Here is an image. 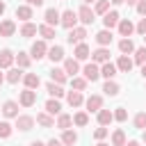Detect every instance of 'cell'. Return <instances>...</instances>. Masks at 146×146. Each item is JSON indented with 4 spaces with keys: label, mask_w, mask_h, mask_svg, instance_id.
<instances>
[{
    "label": "cell",
    "mask_w": 146,
    "mask_h": 146,
    "mask_svg": "<svg viewBox=\"0 0 146 146\" xmlns=\"http://www.w3.org/2000/svg\"><path fill=\"white\" fill-rule=\"evenodd\" d=\"M16 18H21V21H30L32 18V7L30 5H21V7H16Z\"/></svg>",
    "instance_id": "cell-18"
},
{
    "label": "cell",
    "mask_w": 146,
    "mask_h": 146,
    "mask_svg": "<svg viewBox=\"0 0 146 146\" xmlns=\"http://www.w3.org/2000/svg\"><path fill=\"white\" fill-rule=\"evenodd\" d=\"M73 55H75V59H78V62H82V59H89V57H91V50H89V46L82 41V43H78V46H75V52H73Z\"/></svg>",
    "instance_id": "cell-13"
},
{
    "label": "cell",
    "mask_w": 146,
    "mask_h": 146,
    "mask_svg": "<svg viewBox=\"0 0 146 146\" xmlns=\"http://www.w3.org/2000/svg\"><path fill=\"white\" fill-rule=\"evenodd\" d=\"M59 16H62V14H59L57 9H46L43 21H46V25H50V27L55 25V27H57V25H59Z\"/></svg>",
    "instance_id": "cell-11"
},
{
    "label": "cell",
    "mask_w": 146,
    "mask_h": 146,
    "mask_svg": "<svg viewBox=\"0 0 146 146\" xmlns=\"http://www.w3.org/2000/svg\"><path fill=\"white\" fill-rule=\"evenodd\" d=\"M123 144H125L123 130H114V135H112V146H123Z\"/></svg>",
    "instance_id": "cell-38"
},
{
    "label": "cell",
    "mask_w": 146,
    "mask_h": 146,
    "mask_svg": "<svg viewBox=\"0 0 146 146\" xmlns=\"http://www.w3.org/2000/svg\"><path fill=\"white\" fill-rule=\"evenodd\" d=\"M94 137H96L98 141H100V139H105V137H107V125H100V128H96Z\"/></svg>",
    "instance_id": "cell-46"
},
{
    "label": "cell",
    "mask_w": 146,
    "mask_h": 146,
    "mask_svg": "<svg viewBox=\"0 0 146 146\" xmlns=\"http://www.w3.org/2000/svg\"><path fill=\"white\" fill-rule=\"evenodd\" d=\"M119 14L116 11H107V14H103V25L107 27V30H112V27H116L119 25Z\"/></svg>",
    "instance_id": "cell-12"
},
{
    "label": "cell",
    "mask_w": 146,
    "mask_h": 146,
    "mask_svg": "<svg viewBox=\"0 0 146 146\" xmlns=\"http://www.w3.org/2000/svg\"><path fill=\"white\" fill-rule=\"evenodd\" d=\"M135 7H137V11H139L141 16H146V0H139V2L135 5Z\"/></svg>",
    "instance_id": "cell-48"
},
{
    "label": "cell",
    "mask_w": 146,
    "mask_h": 146,
    "mask_svg": "<svg viewBox=\"0 0 146 146\" xmlns=\"http://www.w3.org/2000/svg\"><path fill=\"white\" fill-rule=\"evenodd\" d=\"M27 5H30V7H41L43 0H27Z\"/></svg>",
    "instance_id": "cell-49"
},
{
    "label": "cell",
    "mask_w": 146,
    "mask_h": 146,
    "mask_svg": "<svg viewBox=\"0 0 146 146\" xmlns=\"http://www.w3.org/2000/svg\"><path fill=\"white\" fill-rule=\"evenodd\" d=\"M30 146H46V144H43V141H39V139H36V141H32V144H30Z\"/></svg>",
    "instance_id": "cell-51"
},
{
    "label": "cell",
    "mask_w": 146,
    "mask_h": 146,
    "mask_svg": "<svg viewBox=\"0 0 146 146\" xmlns=\"http://www.w3.org/2000/svg\"><path fill=\"white\" fill-rule=\"evenodd\" d=\"M73 123H75V125H80V128H82V125H87V123H89L87 112H78V114L73 116Z\"/></svg>",
    "instance_id": "cell-41"
},
{
    "label": "cell",
    "mask_w": 146,
    "mask_h": 146,
    "mask_svg": "<svg viewBox=\"0 0 146 146\" xmlns=\"http://www.w3.org/2000/svg\"><path fill=\"white\" fill-rule=\"evenodd\" d=\"M107 11H110V0H96L94 14H107Z\"/></svg>",
    "instance_id": "cell-39"
},
{
    "label": "cell",
    "mask_w": 146,
    "mask_h": 146,
    "mask_svg": "<svg viewBox=\"0 0 146 146\" xmlns=\"http://www.w3.org/2000/svg\"><path fill=\"white\" fill-rule=\"evenodd\" d=\"M14 57H16V55H14L9 48H5V50L0 52V68H9L11 62H14Z\"/></svg>",
    "instance_id": "cell-17"
},
{
    "label": "cell",
    "mask_w": 146,
    "mask_h": 146,
    "mask_svg": "<svg viewBox=\"0 0 146 146\" xmlns=\"http://www.w3.org/2000/svg\"><path fill=\"white\" fill-rule=\"evenodd\" d=\"M141 139H144V141H146V128H144V135H141Z\"/></svg>",
    "instance_id": "cell-59"
},
{
    "label": "cell",
    "mask_w": 146,
    "mask_h": 146,
    "mask_svg": "<svg viewBox=\"0 0 146 146\" xmlns=\"http://www.w3.org/2000/svg\"><path fill=\"white\" fill-rule=\"evenodd\" d=\"M84 105H87L89 112H98V110L103 107V98H100V96H89V98L84 100Z\"/></svg>",
    "instance_id": "cell-16"
},
{
    "label": "cell",
    "mask_w": 146,
    "mask_h": 146,
    "mask_svg": "<svg viewBox=\"0 0 146 146\" xmlns=\"http://www.w3.org/2000/svg\"><path fill=\"white\" fill-rule=\"evenodd\" d=\"M91 62H96V64L110 62V48H107V46H100L98 50H94V52H91Z\"/></svg>",
    "instance_id": "cell-6"
},
{
    "label": "cell",
    "mask_w": 146,
    "mask_h": 146,
    "mask_svg": "<svg viewBox=\"0 0 146 146\" xmlns=\"http://www.w3.org/2000/svg\"><path fill=\"white\" fill-rule=\"evenodd\" d=\"M46 91H48L52 98H62V96H64V89H62V84H57V82H48V84H46Z\"/></svg>",
    "instance_id": "cell-26"
},
{
    "label": "cell",
    "mask_w": 146,
    "mask_h": 146,
    "mask_svg": "<svg viewBox=\"0 0 146 146\" xmlns=\"http://www.w3.org/2000/svg\"><path fill=\"white\" fill-rule=\"evenodd\" d=\"M59 25H64L66 30L75 27V25H78V11H73V9H66V11L59 16Z\"/></svg>",
    "instance_id": "cell-1"
},
{
    "label": "cell",
    "mask_w": 146,
    "mask_h": 146,
    "mask_svg": "<svg viewBox=\"0 0 146 146\" xmlns=\"http://www.w3.org/2000/svg\"><path fill=\"white\" fill-rule=\"evenodd\" d=\"M125 2H128V5H137L139 0H125Z\"/></svg>",
    "instance_id": "cell-56"
},
{
    "label": "cell",
    "mask_w": 146,
    "mask_h": 146,
    "mask_svg": "<svg viewBox=\"0 0 146 146\" xmlns=\"http://www.w3.org/2000/svg\"><path fill=\"white\" fill-rule=\"evenodd\" d=\"M2 114H5L7 119H16V116H18V103H16V100H7V103L2 105Z\"/></svg>",
    "instance_id": "cell-9"
},
{
    "label": "cell",
    "mask_w": 146,
    "mask_h": 146,
    "mask_svg": "<svg viewBox=\"0 0 146 146\" xmlns=\"http://www.w3.org/2000/svg\"><path fill=\"white\" fill-rule=\"evenodd\" d=\"M96 14H94V9H89V5H82L80 7V11H78V21H82L84 25H91L96 18H94Z\"/></svg>",
    "instance_id": "cell-5"
},
{
    "label": "cell",
    "mask_w": 146,
    "mask_h": 146,
    "mask_svg": "<svg viewBox=\"0 0 146 146\" xmlns=\"http://www.w3.org/2000/svg\"><path fill=\"white\" fill-rule=\"evenodd\" d=\"M119 50H121L123 55H130V52H135V43H132V39H130V36H123V39L119 41Z\"/></svg>",
    "instance_id": "cell-19"
},
{
    "label": "cell",
    "mask_w": 146,
    "mask_h": 146,
    "mask_svg": "<svg viewBox=\"0 0 146 146\" xmlns=\"http://www.w3.org/2000/svg\"><path fill=\"white\" fill-rule=\"evenodd\" d=\"M112 114H114V119H116V121H121V123L128 119V112H125V107H116Z\"/></svg>",
    "instance_id": "cell-44"
},
{
    "label": "cell",
    "mask_w": 146,
    "mask_h": 146,
    "mask_svg": "<svg viewBox=\"0 0 146 146\" xmlns=\"http://www.w3.org/2000/svg\"><path fill=\"white\" fill-rule=\"evenodd\" d=\"M14 32H16L14 21H2V23H0V36H11Z\"/></svg>",
    "instance_id": "cell-28"
},
{
    "label": "cell",
    "mask_w": 146,
    "mask_h": 146,
    "mask_svg": "<svg viewBox=\"0 0 146 146\" xmlns=\"http://www.w3.org/2000/svg\"><path fill=\"white\" fill-rule=\"evenodd\" d=\"M46 57H50L52 62H62L64 59V48L62 46H52V48H48V55Z\"/></svg>",
    "instance_id": "cell-24"
},
{
    "label": "cell",
    "mask_w": 146,
    "mask_h": 146,
    "mask_svg": "<svg viewBox=\"0 0 146 146\" xmlns=\"http://www.w3.org/2000/svg\"><path fill=\"white\" fill-rule=\"evenodd\" d=\"M82 73H84V80H87V82H96V80L100 78V68H98V64H96V62L87 64V66L82 68Z\"/></svg>",
    "instance_id": "cell-4"
},
{
    "label": "cell",
    "mask_w": 146,
    "mask_h": 146,
    "mask_svg": "<svg viewBox=\"0 0 146 146\" xmlns=\"http://www.w3.org/2000/svg\"><path fill=\"white\" fill-rule=\"evenodd\" d=\"M64 71H66V75H71V78H73V75L80 71L78 59H73V57H71V59H64Z\"/></svg>",
    "instance_id": "cell-20"
},
{
    "label": "cell",
    "mask_w": 146,
    "mask_h": 146,
    "mask_svg": "<svg viewBox=\"0 0 146 146\" xmlns=\"http://www.w3.org/2000/svg\"><path fill=\"white\" fill-rule=\"evenodd\" d=\"M39 34H41L43 39H55V27H50V25H41V27H39Z\"/></svg>",
    "instance_id": "cell-40"
},
{
    "label": "cell",
    "mask_w": 146,
    "mask_h": 146,
    "mask_svg": "<svg viewBox=\"0 0 146 146\" xmlns=\"http://www.w3.org/2000/svg\"><path fill=\"white\" fill-rule=\"evenodd\" d=\"M23 82H25L27 89H36V87L41 84V80H39L36 73H25V75H23Z\"/></svg>",
    "instance_id": "cell-22"
},
{
    "label": "cell",
    "mask_w": 146,
    "mask_h": 146,
    "mask_svg": "<svg viewBox=\"0 0 146 146\" xmlns=\"http://www.w3.org/2000/svg\"><path fill=\"white\" fill-rule=\"evenodd\" d=\"M50 78H52V82H57V84H64L68 75H66V71H64V68H55V66H52V71H50Z\"/></svg>",
    "instance_id": "cell-25"
},
{
    "label": "cell",
    "mask_w": 146,
    "mask_h": 146,
    "mask_svg": "<svg viewBox=\"0 0 146 146\" xmlns=\"http://www.w3.org/2000/svg\"><path fill=\"white\" fill-rule=\"evenodd\" d=\"M112 121H114V114H112L110 110H103V107H100V110H98V123H100V125H110Z\"/></svg>",
    "instance_id": "cell-27"
},
{
    "label": "cell",
    "mask_w": 146,
    "mask_h": 146,
    "mask_svg": "<svg viewBox=\"0 0 146 146\" xmlns=\"http://www.w3.org/2000/svg\"><path fill=\"white\" fill-rule=\"evenodd\" d=\"M30 55H32V59H43L46 55H48V46H46V39L43 41H34L32 43V50H30Z\"/></svg>",
    "instance_id": "cell-3"
},
{
    "label": "cell",
    "mask_w": 146,
    "mask_h": 146,
    "mask_svg": "<svg viewBox=\"0 0 146 146\" xmlns=\"http://www.w3.org/2000/svg\"><path fill=\"white\" fill-rule=\"evenodd\" d=\"M48 146H62V141H57V139H50V141H48Z\"/></svg>",
    "instance_id": "cell-50"
},
{
    "label": "cell",
    "mask_w": 146,
    "mask_h": 146,
    "mask_svg": "<svg viewBox=\"0 0 146 146\" xmlns=\"http://www.w3.org/2000/svg\"><path fill=\"white\" fill-rule=\"evenodd\" d=\"M36 30H39V27H36L34 23H30V21H27V23H25V25L21 27V36L30 39V36H34V34H36Z\"/></svg>",
    "instance_id": "cell-30"
},
{
    "label": "cell",
    "mask_w": 146,
    "mask_h": 146,
    "mask_svg": "<svg viewBox=\"0 0 146 146\" xmlns=\"http://www.w3.org/2000/svg\"><path fill=\"white\" fill-rule=\"evenodd\" d=\"M14 59L18 62V68H27V66H30V55H27V52H18Z\"/></svg>",
    "instance_id": "cell-37"
},
{
    "label": "cell",
    "mask_w": 146,
    "mask_h": 146,
    "mask_svg": "<svg viewBox=\"0 0 146 146\" xmlns=\"http://www.w3.org/2000/svg\"><path fill=\"white\" fill-rule=\"evenodd\" d=\"M110 2H112V5H123L125 0H110Z\"/></svg>",
    "instance_id": "cell-53"
},
{
    "label": "cell",
    "mask_w": 146,
    "mask_h": 146,
    "mask_svg": "<svg viewBox=\"0 0 146 146\" xmlns=\"http://www.w3.org/2000/svg\"><path fill=\"white\" fill-rule=\"evenodd\" d=\"M135 30H137V32L144 36V34H146V18H141V21L137 23V27H135Z\"/></svg>",
    "instance_id": "cell-47"
},
{
    "label": "cell",
    "mask_w": 146,
    "mask_h": 146,
    "mask_svg": "<svg viewBox=\"0 0 146 146\" xmlns=\"http://www.w3.org/2000/svg\"><path fill=\"white\" fill-rule=\"evenodd\" d=\"M116 71H121V73H130V71H132V59H130L128 55H121L119 62H116Z\"/></svg>",
    "instance_id": "cell-14"
},
{
    "label": "cell",
    "mask_w": 146,
    "mask_h": 146,
    "mask_svg": "<svg viewBox=\"0 0 146 146\" xmlns=\"http://www.w3.org/2000/svg\"><path fill=\"white\" fill-rule=\"evenodd\" d=\"M96 146H110V144H105V141H98V144H96Z\"/></svg>",
    "instance_id": "cell-58"
},
{
    "label": "cell",
    "mask_w": 146,
    "mask_h": 146,
    "mask_svg": "<svg viewBox=\"0 0 146 146\" xmlns=\"http://www.w3.org/2000/svg\"><path fill=\"white\" fill-rule=\"evenodd\" d=\"M66 100H68L71 107H80L84 98H82V91H68V94H66Z\"/></svg>",
    "instance_id": "cell-23"
},
{
    "label": "cell",
    "mask_w": 146,
    "mask_h": 146,
    "mask_svg": "<svg viewBox=\"0 0 146 146\" xmlns=\"http://www.w3.org/2000/svg\"><path fill=\"white\" fill-rule=\"evenodd\" d=\"M116 27H119V34H121V36H130V34L135 32V25H132L130 18H121Z\"/></svg>",
    "instance_id": "cell-8"
},
{
    "label": "cell",
    "mask_w": 146,
    "mask_h": 146,
    "mask_svg": "<svg viewBox=\"0 0 146 146\" xmlns=\"http://www.w3.org/2000/svg\"><path fill=\"white\" fill-rule=\"evenodd\" d=\"M5 80H7V82H11V84H16L18 80H23V71H21V68H11V71L5 75Z\"/></svg>",
    "instance_id": "cell-33"
},
{
    "label": "cell",
    "mask_w": 146,
    "mask_h": 146,
    "mask_svg": "<svg viewBox=\"0 0 146 146\" xmlns=\"http://www.w3.org/2000/svg\"><path fill=\"white\" fill-rule=\"evenodd\" d=\"M96 43H98V46H110V43H112V30H107V27L100 30V32L96 34Z\"/></svg>",
    "instance_id": "cell-15"
},
{
    "label": "cell",
    "mask_w": 146,
    "mask_h": 146,
    "mask_svg": "<svg viewBox=\"0 0 146 146\" xmlns=\"http://www.w3.org/2000/svg\"><path fill=\"white\" fill-rule=\"evenodd\" d=\"M71 87H73L75 91H84V89H87V80H84V78H75V75H73V78H71Z\"/></svg>",
    "instance_id": "cell-36"
},
{
    "label": "cell",
    "mask_w": 146,
    "mask_h": 146,
    "mask_svg": "<svg viewBox=\"0 0 146 146\" xmlns=\"http://www.w3.org/2000/svg\"><path fill=\"white\" fill-rule=\"evenodd\" d=\"M46 112H48V114H59V112H62L59 100H57V98H50V100L46 103Z\"/></svg>",
    "instance_id": "cell-34"
},
{
    "label": "cell",
    "mask_w": 146,
    "mask_h": 146,
    "mask_svg": "<svg viewBox=\"0 0 146 146\" xmlns=\"http://www.w3.org/2000/svg\"><path fill=\"white\" fill-rule=\"evenodd\" d=\"M135 62H137V64H146V46L135 50Z\"/></svg>",
    "instance_id": "cell-42"
},
{
    "label": "cell",
    "mask_w": 146,
    "mask_h": 146,
    "mask_svg": "<svg viewBox=\"0 0 146 146\" xmlns=\"http://www.w3.org/2000/svg\"><path fill=\"white\" fill-rule=\"evenodd\" d=\"M141 75L146 78V64H141Z\"/></svg>",
    "instance_id": "cell-55"
},
{
    "label": "cell",
    "mask_w": 146,
    "mask_h": 146,
    "mask_svg": "<svg viewBox=\"0 0 146 146\" xmlns=\"http://www.w3.org/2000/svg\"><path fill=\"white\" fill-rule=\"evenodd\" d=\"M82 2H84V5H89V2H96V0H82Z\"/></svg>",
    "instance_id": "cell-60"
},
{
    "label": "cell",
    "mask_w": 146,
    "mask_h": 146,
    "mask_svg": "<svg viewBox=\"0 0 146 146\" xmlns=\"http://www.w3.org/2000/svg\"><path fill=\"white\" fill-rule=\"evenodd\" d=\"M144 41H146V34H144Z\"/></svg>",
    "instance_id": "cell-61"
},
{
    "label": "cell",
    "mask_w": 146,
    "mask_h": 146,
    "mask_svg": "<svg viewBox=\"0 0 146 146\" xmlns=\"http://www.w3.org/2000/svg\"><path fill=\"white\" fill-rule=\"evenodd\" d=\"M11 135V125L7 121H0V139H7Z\"/></svg>",
    "instance_id": "cell-43"
},
{
    "label": "cell",
    "mask_w": 146,
    "mask_h": 146,
    "mask_svg": "<svg viewBox=\"0 0 146 146\" xmlns=\"http://www.w3.org/2000/svg\"><path fill=\"white\" fill-rule=\"evenodd\" d=\"M135 125H137L139 130H144V128H146V112H139V114L135 116Z\"/></svg>",
    "instance_id": "cell-45"
},
{
    "label": "cell",
    "mask_w": 146,
    "mask_h": 146,
    "mask_svg": "<svg viewBox=\"0 0 146 146\" xmlns=\"http://www.w3.org/2000/svg\"><path fill=\"white\" fill-rule=\"evenodd\" d=\"M18 100H21V105H23V107H32V105L36 103V91L25 87V91H21V98H18Z\"/></svg>",
    "instance_id": "cell-7"
},
{
    "label": "cell",
    "mask_w": 146,
    "mask_h": 146,
    "mask_svg": "<svg viewBox=\"0 0 146 146\" xmlns=\"http://www.w3.org/2000/svg\"><path fill=\"white\" fill-rule=\"evenodd\" d=\"M32 125H34V119L32 116H27V114H21V116H16V128L18 130H32Z\"/></svg>",
    "instance_id": "cell-10"
},
{
    "label": "cell",
    "mask_w": 146,
    "mask_h": 146,
    "mask_svg": "<svg viewBox=\"0 0 146 146\" xmlns=\"http://www.w3.org/2000/svg\"><path fill=\"white\" fill-rule=\"evenodd\" d=\"M84 36H87V30L75 25V27H71V30H68V36H66V41H68L71 46H73V43L78 46V43H82V41H84Z\"/></svg>",
    "instance_id": "cell-2"
},
{
    "label": "cell",
    "mask_w": 146,
    "mask_h": 146,
    "mask_svg": "<svg viewBox=\"0 0 146 146\" xmlns=\"http://www.w3.org/2000/svg\"><path fill=\"white\" fill-rule=\"evenodd\" d=\"M2 82H5V75H2V73H0V87H2Z\"/></svg>",
    "instance_id": "cell-57"
},
{
    "label": "cell",
    "mask_w": 146,
    "mask_h": 146,
    "mask_svg": "<svg viewBox=\"0 0 146 146\" xmlns=\"http://www.w3.org/2000/svg\"><path fill=\"white\" fill-rule=\"evenodd\" d=\"M36 123L43 125V128H52V125H55V119H52L48 112H43V114H36Z\"/></svg>",
    "instance_id": "cell-29"
},
{
    "label": "cell",
    "mask_w": 146,
    "mask_h": 146,
    "mask_svg": "<svg viewBox=\"0 0 146 146\" xmlns=\"http://www.w3.org/2000/svg\"><path fill=\"white\" fill-rule=\"evenodd\" d=\"M75 141H78V135H75L71 128H68V130H64V135H62V144H64V146H73Z\"/></svg>",
    "instance_id": "cell-32"
},
{
    "label": "cell",
    "mask_w": 146,
    "mask_h": 146,
    "mask_svg": "<svg viewBox=\"0 0 146 146\" xmlns=\"http://www.w3.org/2000/svg\"><path fill=\"white\" fill-rule=\"evenodd\" d=\"M5 14V2H0V16Z\"/></svg>",
    "instance_id": "cell-54"
},
{
    "label": "cell",
    "mask_w": 146,
    "mask_h": 146,
    "mask_svg": "<svg viewBox=\"0 0 146 146\" xmlns=\"http://www.w3.org/2000/svg\"><path fill=\"white\" fill-rule=\"evenodd\" d=\"M100 75H103V78H107V80H112V78L116 75V64H112V62H105V64L100 66Z\"/></svg>",
    "instance_id": "cell-21"
},
{
    "label": "cell",
    "mask_w": 146,
    "mask_h": 146,
    "mask_svg": "<svg viewBox=\"0 0 146 146\" xmlns=\"http://www.w3.org/2000/svg\"><path fill=\"white\" fill-rule=\"evenodd\" d=\"M103 91H105L107 96H116V94H119V84H116L114 80H107V82L103 84Z\"/></svg>",
    "instance_id": "cell-35"
},
{
    "label": "cell",
    "mask_w": 146,
    "mask_h": 146,
    "mask_svg": "<svg viewBox=\"0 0 146 146\" xmlns=\"http://www.w3.org/2000/svg\"><path fill=\"white\" fill-rule=\"evenodd\" d=\"M123 146H139V141H128V144H123Z\"/></svg>",
    "instance_id": "cell-52"
},
{
    "label": "cell",
    "mask_w": 146,
    "mask_h": 146,
    "mask_svg": "<svg viewBox=\"0 0 146 146\" xmlns=\"http://www.w3.org/2000/svg\"><path fill=\"white\" fill-rule=\"evenodd\" d=\"M71 123H73V116H68V114H59L57 116V128L59 130H68Z\"/></svg>",
    "instance_id": "cell-31"
}]
</instances>
